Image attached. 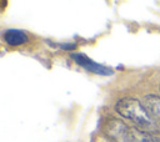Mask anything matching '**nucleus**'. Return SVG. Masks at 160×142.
Listing matches in <instances>:
<instances>
[{
    "label": "nucleus",
    "instance_id": "423d86ee",
    "mask_svg": "<svg viewBox=\"0 0 160 142\" xmlns=\"http://www.w3.org/2000/svg\"><path fill=\"white\" fill-rule=\"evenodd\" d=\"M128 142H160V137L136 127H131Z\"/></svg>",
    "mask_w": 160,
    "mask_h": 142
},
{
    "label": "nucleus",
    "instance_id": "f257e3e1",
    "mask_svg": "<svg viewBox=\"0 0 160 142\" xmlns=\"http://www.w3.org/2000/svg\"><path fill=\"white\" fill-rule=\"evenodd\" d=\"M115 111L118 115L130 120L141 130H152L156 126L145 106L134 97H122L118 100L115 103Z\"/></svg>",
    "mask_w": 160,
    "mask_h": 142
},
{
    "label": "nucleus",
    "instance_id": "20e7f679",
    "mask_svg": "<svg viewBox=\"0 0 160 142\" xmlns=\"http://www.w3.org/2000/svg\"><path fill=\"white\" fill-rule=\"evenodd\" d=\"M2 39L9 46H21L29 41L28 35L18 29H8L2 32Z\"/></svg>",
    "mask_w": 160,
    "mask_h": 142
},
{
    "label": "nucleus",
    "instance_id": "7ed1b4c3",
    "mask_svg": "<svg viewBox=\"0 0 160 142\" xmlns=\"http://www.w3.org/2000/svg\"><path fill=\"white\" fill-rule=\"evenodd\" d=\"M70 57L82 69H85L86 71H90L92 73H96V75H100V76H110L114 73L112 69L105 66V65H101L94 60H91L89 56H86L85 54H81V52H74L70 55Z\"/></svg>",
    "mask_w": 160,
    "mask_h": 142
},
{
    "label": "nucleus",
    "instance_id": "39448f33",
    "mask_svg": "<svg viewBox=\"0 0 160 142\" xmlns=\"http://www.w3.org/2000/svg\"><path fill=\"white\" fill-rule=\"evenodd\" d=\"M145 108L149 112L150 117L154 120V122L160 123V96L156 95H146L144 97Z\"/></svg>",
    "mask_w": 160,
    "mask_h": 142
},
{
    "label": "nucleus",
    "instance_id": "0eeeda50",
    "mask_svg": "<svg viewBox=\"0 0 160 142\" xmlns=\"http://www.w3.org/2000/svg\"><path fill=\"white\" fill-rule=\"evenodd\" d=\"M159 90H160V82H159Z\"/></svg>",
    "mask_w": 160,
    "mask_h": 142
},
{
    "label": "nucleus",
    "instance_id": "f03ea898",
    "mask_svg": "<svg viewBox=\"0 0 160 142\" xmlns=\"http://www.w3.org/2000/svg\"><path fill=\"white\" fill-rule=\"evenodd\" d=\"M131 127L119 118H110L102 126V135L110 142H128Z\"/></svg>",
    "mask_w": 160,
    "mask_h": 142
}]
</instances>
